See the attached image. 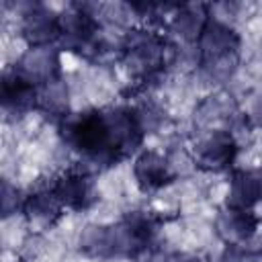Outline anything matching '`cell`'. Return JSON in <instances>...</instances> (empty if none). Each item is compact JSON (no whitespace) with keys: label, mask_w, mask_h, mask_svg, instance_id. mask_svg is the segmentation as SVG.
<instances>
[{"label":"cell","mask_w":262,"mask_h":262,"mask_svg":"<svg viewBox=\"0 0 262 262\" xmlns=\"http://www.w3.org/2000/svg\"><path fill=\"white\" fill-rule=\"evenodd\" d=\"M59 133L68 147L100 168L115 166L131 156L145 135L131 106L92 108L68 115L59 123Z\"/></svg>","instance_id":"1"},{"label":"cell","mask_w":262,"mask_h":262,"mask_svg":"<svg viewBox=\"0 0 262 262\" xmlns=\"http://www.w3.org/2000/svg\"><path fill=\"white\" fill-rule=\"evenodd\" d=\"M160 219L147 211L127 213L111 225H88L80 235V252L92 260L137 258L156 239Z\"/></svg>","instance_id":"2"},{"label":"cell","mask_w":262,"mask_h":262,"mask_svg":"<svg viewBox=\"0 0 262 262\" xmlns=\"http://www.w3.org/2000/svg\"><path fill=\"white\" fill-rule=\"evenodd\" d=\"M239 45L242 39L237 31L227 23L211 16L196 41L201 68L207 78L215 82L229 80L239 63Z\"/></svg>","instance_id":"3"},{"label":"cell","mask_w":262,"mask_h":262,"mask_svg":"<svg viewBox=\"0 0 262 262\" xmlns=\"http://www.w3.org/2000/svg\"><path fill=\"white\" fill-rule=\"evenodd\" d=\"M172 49L174 47L162 35L147 29H135L125 35L121 57L131 76L147 82L172 61Z\"/></svg>","instance_id":"4"},{"label":"cell","mask_w":262,"mask_h":262,"mask_svg":"<svg viewBox=\"0 0 262 262\" xmlns=\"http://www.w3.org/2000/svg\"><path fill=\"white\" fill-rule=\"evenodd\" d=\"M100 20L94 12V4H72L59 14V43L66 49L90 55L98 43Z\"/></svg>","instance_id":"5"},{"label":"cell","mask_w":262,"mask_h":262,"mask_svg":"<svg viewBox=\"0 0 262 262\" xmlns=\"http://www.w3.org/2000/svg\"><path fill=\"white\" fill-rule=\"evenodd\" d=\"M235 158L237 141L229 129L207 131L194 147V162L205 172H225L233 166Z\"/></svg>","instance_id":"6"},{"label":"cell","mask_w":262,"mask_h":262,"mask_svg":"<svg viewBox=\"0 0 262 262\" xmlns=\"http://www.w3.org/2000/svg\"><path fill=\"white\" fill-rule=\"evenodd\" d=\"M25 80H29L33 86L41 88L49 82L59 80L61 72V59L59 49L53 45H41V47H29L18 61L12 66Z\"/></svg>","instance_id":"7"},{"label":"cell","mask_w":262,"mask_h":262,"mask_svg":"<svg viewBox=\"0 0 262 262\" xmlns=\"http://www.w3.org/2000/svg\"><path fill=\"white\" fill-rule=\"evenodd\" d=\"M37 92L39 88L33 86L29 80H25L14 68H8L2 72L0 100H2V111L6 117L18 119L27 115L29 111L37 108Z\"/></svg>","instance_id":"8"},{"label":"cell","mask_w":262,"mask_h":262,"mask_svg":"<svg viewBox=\"0 0 262 262\" xmlns=\"http://www.w3.org/2000/svg\"><path fill=\"white\" fill-rule=\"evenodd\" d=\"M51 190L57 196V201L63 205V209H72V211H84L98 199L94 180L84 170L63 172L53 182Z\"/></svg>","instance_id":"9"},{"label":"cell","mask_w":262,"mask_h":262,"mask_svg":"<svg viewBox=\"0 0 262 262\" xmlns=\"http://www.w3.org/2000/svg\"><path fill=\"white\" fill-rule=\"evenodd\" d=\"M20 35L29 47L53 45L59 41V14L45 4H29L20 18Z\"/></svg>","instance_id":"10"},{"label":"cell","mask_w":262,"mask_h":262,"mask_svg":"<svg viewBox=\"0 0 262 262\" xmlns=\"http://www.w3.org/2000/svg\"><path fill=\"white\" fill-rule=\"evenodd\" d=\"M133 176L137 186L143 192H154L164 186H168L176 174L172 164L168 162L166 156L154 151V149H143L135 156L133 160Z\"/></svg>","instance_id":"11"},{"label":"cell","mask_w":262,"mask_h":262,"mask_svg":"<svg viewBox=\"0 0 262 262\" xmlns=\"http://www.w3.org/2000/svg\"><path fill=\"white\" fill-rule=\"evenodd\" d=\"M260 217L252 209H235V207H225L219 211L215 219V229L217 235L227 244V246H244L248 244L254 233L258 231Z\"/></svg>","instance_id":"12"},{"label":"cell","mask_w":262,"mask_h":262,"mask_svg":"<svg viewBox=\"0 0 262 262\" xmlns=\"http://www.w3.org/2000/svg\"><path fill=\"white\" fill-rule=\"evenodd\" d=\"M61 213H63V205L57 201L51 188L35 190L33 194L27 196L25 207H23V215L27 223L37 231L51 229L59 221Z\"/></svg>","instance_id":"13"},{"label":"cell","mask_w":262,"mask_h":262,"mask_svg":"<svg viewBox=\"0 0 262 262\" xmlns=\"http://www.w3.org/2000/svg\"><path fill=\"white\" fill-rule=\"evenodd\" d=\"M262 201V170L239 168L229 178L227 207L254 209Z\"/></svg>","instance_id":"14"},{"label":"cell","mask_w":262,"mask_h":262,"mask_svg":"<svg viewBox=\"0 0 262 262\" xmlns=\"http://www.w3.org/2000/svg\"><path fill=\"white\" fill-rule=\"evenodd\" d=\"M209 8L201 2L192 4H178L170 18V29L182 39V41H199L205 25L209 23Z\"/></svg>","instance_id":"15"},{"label":"cell","mask_w":262,"mask_h":262,"mask_svg":"<svg viewBox=\"0 0 262 262\" xmlns=\"http://www.w3.org/2000/svg\"><path fill=\"white\" fill-rule=\"evenodd\" d=\"M235 113H237V106H235L231 94L217 92V94H211L203 102L196 104V108H194V123L199 127H207V131L223 129L221 125L229 123Z\"/></svg>","instance_id":"16"},{"label":"cell","mask_w":262,"mask_h":262,"mask_svg":"<svg viewBox=\"0 0 262 262\" xmlns=\"http://www.w3.org/2000/svg\"><path fill=\"white\" fill-rule=\"evenodd\" d=\"M37 108H41L45 115L55 117L59 121H63L70 115L68 113V86L66 82H61V78L39 88Z\"/></svg>","instance_id":"17"},{"label":"cell","mask_w":262,"mask_h":262,"mask_svg":"<svg viewBox=\"0 0 262 262\" xmlns=\"http://www.w3.org/2000/svg\"><path fill=\"white\" fill-rule=\"evenodd\" d=\"M25 201H27V196H23L18 186H14L10 180H2V196H0L2 217H10V215L23 211Z\"/></svg>","instance_id":"18"},{"label":"cell","mask_w":262,"mask_h":262,"mask_svg":"<svg viewBox=\"0 0 262 262\" xmlns=\"http://www.w3.org/2000/svg\"><path fill=\"white\" fill-rule=\"evenodd\" d=\"M219 262H262V248H246L244 246H227Z\"/></svg>","instance_id":"19"},{"label":"cell","mask_w":262,"mask_h":262,"mask_svg":"<svg viewBox=\"0 0 262 262\" xmlns=\"http://www.w3.org/2000/svg\"><path fill=\"white\" fill-rule=\"evenodd\" d=\"M166 262H203L199 256L194 254H186V252H176V254H170Z\"/></svg>","instance_id":"20"},{"label":"cell","mask_w":262,"mask_h":262,"mask_svg":"<svg viewBox=\"0 0 262 262\" xmlns=\"http://www.w3.org/2000/svg\"><path fill=\"white\" fill-rule=\"evenodd\" d=\"M14 262H23V260H14Z\"/></svg>","instance_id":"21"}]
</instances>
